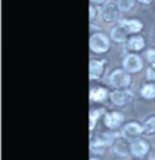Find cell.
Segmentation results:
<instances>
[{
	"label": "cell",
	"instance_id": "obj_13",
	"mask_svg": "<svg viewBox=\"0 0 155 160\" xmlns=\"http://www.w3.org/2000/svg\"><path fill=\"white\" fill-rule=\"evenodd\" d=\"M125 45L127 50L132 51V52H138V51H142L145 48V39L139 34H135V35H131L127 39Z\"/></svg>",
	"mask_w": 155,
	"mask_h": 160
},
{
	"label": "cell",
	"instance_id": "obj_26",
	"mask_svg": "<svg viewBox=\"0 0 155 160\" xmlns=\"http://www.w3.org/2000/svg\"><path fill=\"white\" fill-rule=\"evenodd\" d=\"M154 38H155V32H154Z\"/></svg>",
	"mask_w": 155,
	"mask_h": 160
},
{
	"label": "cell",
	"instance_id": "obj_6",
	"mask_svg": "<svg viewBox=\"0 0 155 160\" xmlns=\"http://www.w3.org/2000/svg\"><path fill=\"white\" fill-rule=\"evenodd\" d=\"M133 92L128 89H121V90H113L110 92V102L116 107H125L128 106L133 101Z\"/></svg>",
	"mask_w": 155,
	"mask_h": 160
},
{
	"label": "cell",
	"instance_id": "obj_9",
	"mask_svg": "<svg viewBox=\"0 0 155 160\" xmlns=\"http://www.w3.org/2000/svg\"><path fill=\"white\" fill-rule=\"evenodd\" d=\"M107 67V60L104 58H91L90 64H88V78L90 80H99L103 74Z\"/></svg>",
	"mask_w": 155,
	"mask_h": 160
},
{
	"label": "cell",
	"instance_id": "obj_12",
	"mask_svg": "<svg viewBox=\"0 0 155 160\" xmlns=\"http://www.w3.org/2000/svg\"><path fill=\"white\" fill-rule=\"evenodd\" d=\"M119 24L122 26L126 29V32L131 35H135L141 33L143 29V23L142 21L137 20V18H125V20H120L119 21Z\"/></svg>",
	"mask_w": 155,
	"mask_h": 160
},
{
	"label": "cell",
	"instance_id": "obj_2",
	"mask_svg": "<svg viewBox=\"0 0 155 160\" xmlns=\"http://www.w3.org/2000/svg\"><path fill=\"white\" fill-rule=\"evenodd\" d=\"M108 81H109V85L114 90H121V89L130 88L132 82V78H131V74L126 72L124 68H115L109 74Z\"/></svg>",
	"mask_w": 155,
	"mask_h": 160
},
{
	"label": "cell",
	"instance_id": "obj_17",
	"mask_svg": "<svg viewBox=\"0 0 155 160\" xmlns=\"http://www.w3.org/2000/svg\"><path fill=\"white\" fill-rule=\"evenodd\" d=\"M139 93H141V96L144 98V100H154L155 98V82H152V81H149V82H145L142 85V88H141V90H139Z\"/></svg>",
	"mask_w": 155,
	"mask_h": 160
},
{
	"label": "cell",
	"instance_id": "obj_8",
	"mask_svg": "<svg viewBox=\"0 0 155 160\" xmlns=\"http://www.w3.org/2000/svg\"><path fill=\"white\" fill-rule=\"evenodd\" d=\"M120 133H121V136H122L125 140L128 141V142H132V141L142 137V135H144L142 124H139V122H137V121H130V122H127L126 125L122 126Z\"/></svg>",
	"mask_w": 155,
	"mask_h": 160
},
{
	"label": "cell",
	"instance_id": "obj_19",
	"mask_svg": "<svg viewBox=\"0 0 155 160\" xmlns=\"http://www.w3.org/2000/svg\"><path fill=\"white\" fill-rule=\"evenodd\" d=\"M136 0H118V8L121 12H128L133 9Z\"/></svg>",
	"mask_w": 155,
	"mask_h": 160
},
{
	"label": "cell",
	"instance_id": "obj_25",
	"mask_svg": "<svg viewBox=\"0 0 155 160\" xmlns=\"http://www.w3.org/2000/svg\"><path fill=\"white\" fill-rule=\"evenodd\" d=\"M90 160H101V159L97 158V157H92V158H90Z\"/></svg>",
	"mask_w": 155,
	"mask_h": 160
},
{
	"label": "cell",
	"instance_id": "obj_18",
	"mask_svg": "<svg viewBox=\"0 0 155 160\" xmlns=\"http://www.w3.org/2000/svg\"><path fill=\"white\" fill-rule=\"evenodd\" d=\"M143 126V132L145 136H152L155 133V114L148 117L147 119L142 122Z\"/></svg>",
	"mask_w": 155,
	"mask_h": 160
},
{
	"label": "cell",
	"instance_id": "obj_1",
	"mask_svg": "<svg viewBox=\"0 0 155 160\" xmlns=\"http://www.w3.org/2000/svg\"><path fill=\"white\" fill-rule=\"evenodd\" d=\"M120 132H103V133H98L93 137V135H91V140H90V149L93 154L96 155H103L106 153L108 148H112V144L118 136H120Z\"/></svg>",
	"mask_w": 155,
	"mask_h": 160
},
{
	"label": "cell",
	"instance_id": "obj_24",
	"mask_svg": "<svg viewBox=\"0 0 155 160\" xmlns=\"http://www.w3.org/2000/svg\"><path fill=\"white\" fill-rule=\"evenodd\" d=\"M138 2H141V4H143V5H150L152 2H154L155 0H137Z\"/></svg>",
	"mask_w": 155,
	"mask_h": 160
},
{
	"label": "cell",
	"instance_id": "obj_14",
	"mask_svg": "<svg viewBox=\"0 0 155 160\" xmlns=\"http://www.w3.org/2000/svg\"><path fill=\"white\" fill-rule=\"evenodd\" d=\"M130 34L126 32V29L122 27V26H120V24H116L115 27H113L112 29H110V34H109V37H110V39L113 40V41H115L116 44H125L127 39L130 38L128 37Z\"/></svg>",
	"mask_w": 155,
	"mask_h": 160
},
{
	"label": "cell",
	"instance_id": "obj_23",
	"mask_svg": "<svg viewBox=\"0 0 155 160\" xmlns=\"http://www.w3.org/2000/svg\"><path fill=\"white\" fill-rule=\"evenodd\" d=\"M90 2L96 5V6H99V5H104L107 2V0H90Z\"/></svg>",
	"mask_w": 155,
	"mask_h": 160
},
{
	"label": "cell",
	"instance_id": "obj_5",
	"mask_svg": "<svg viewBox=\"0 0 155 160\" xmlns=\"http://www.w3.org/2000/svg\"><path fill=\"white\" fill-rule=\"evenodd\" d=\"M120 12L118 8V4L114 1H107L104 5H102L101 9V18L106 23H115L119 22Z\"/></svg>",
	"mask_w": 155,
	"mask_h": 160
},
{
	"label": "cell",
	"instance_id": "obj_21",
	"mask_svg": "<svg viewBox=\"0 0 155 160\" xmlns=\"http://www.w3.org/2000/svg\"><path fill=\"white\" fill-rule=\"evenodd\" d=\"M145 58L149 63H155V49H149L145 51Z\"/></svg>",
	"mask_w": 155,
	"mask_h": 160
},
{
	"label": "cell",
	"instance_id": "obj_3",
	"mask_svg": "<svg viewBox=\"0 0 155 160\" xmlns=\"http://www.w3.org/2000/svg\"><path fill=\"white\" fill-rule=\"evenodd\" d=\"M90 50L93 53L102 55L106 53L110 49V37H108L103 32H96L90 35Z\"/></svg>",
	"mask_w": 155,
	"mask_h": 160
},
{
	"label": "cell",
	"instance_id": "obj_7",
	"mask_svg": "<svg viewBox=\"0 0 155 160\" xmlns=\"http://www.w3.org/2000/svg\"><path fill=\"white\" fill-rule=\"evenodd\" d=\"M125 121V114L120 110H113V112H107L103 117V122L107 126V129L110 131H116L122 126Z\"/></svg>",
	"mask_w": 155,
	"mask_h": 160
},
{
	"label": "cell",
	"instance_id": "obj_10",
	"mask_svg": "<svg viewBox=\"0 0 155 160\" xmlns=\"http://www.w3.org/2000/svg\"><path fill=\"white\" fill-rule=\"evenodd\" d=\"M112 150L119 158H127L128 155H132L131 154V142L125 140L121 135L118 136L114 140L113 144H112Z\"/></svg>",
	"mask_w": 155,
	"mask_h": 160
},
{
	"label": "cell",
	"instance_id": "obj_16",
	"mask_svg": "<svg viewBox=\"0 0 155 160\" xmlns=\"http://www.w3.org/2000/svg\"><path fill=\"white\" fill-rule=\"evenodd\" d=\"M107 112L104 110V108H96V109L90 110V122H88V130L90 133H92L95 128L98 124V120L101 119V117H104Z\"/></svg>",
	"mask_w": 155,
	"mask_h": 160
},
{
	"label": "cell",
	"instance_id": "obj_4",
	"mask_svg": "<svg viewBox=\"0 0 155 160\" xmlns=\"http://www.w3.org/2000/svg\"><path fill=\"white\" fill-rule=\"evenodd\" d=\"M121 66L126 72H128L130 74H133V73H139L143 69L144 62L137 52H130L122 58Z\"/></svg>",
	"mask_w": 155,
	"mask_h": 160
},
{
	"label": "cell",
	"instance_id": "obj_20",
	"mask_svg": "<svg viewBox=\"0 0 155 160\" xmlns=\"http://www.w3.org/2000/svg\"><path fill=\"white\" fill-rule=\"evenodd\" d=\"M145 79L155 82V63H150L145 69Z\"/></svg>",
	"mask_w": 155,
	"mask_h": 160
},
{
	"label": "cell",
	"instance_id": "obj_22",
	"mask_svg": "<svg viewBox=\"0 0 155 160\" xmlns=\"http://www.w3.org/2000/svg\"><path fill=\"white\" fill-rule=\"evenodd\" d=\"M98 13L97 12V8L96 5H93V4H90V20L92 21L95 17H96V15Z\"/></svg>",
	"mask_w": 155,
	"mask_h": 160
},
{
	"label": "cell",
	"instance_id": "obj_11",
	"mask_svg": "<svg viewBox=\"0 0 155 160\" xmlns=\"http://www.w3.org/2000/svg\"><path fill=\"white\" fill-rule=\"evenodd\" d=\"M149 152H150V144L143 137H139L131 142V154L136 158L143 159L149 154Z\"/></svg>",
	"mask_w": 155,
	"mask_h": 160
},
{
	"label": "cell",
	"instance_id": "obj_15",
	"mask_svg": "<svg viewBox=\"0 0 155 160\" xmlns=\"http://www.w3.org/2000/svg\"><path fill=\"white\" fill-rule=\"evenodd\" d=\"M110 96V92L103 86H96L92 88L90 91V100L96 103H102Z\"/></svg>",
	"mask_w": 155,
	"mask_h": 160
}]
</instances>
